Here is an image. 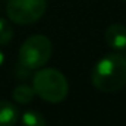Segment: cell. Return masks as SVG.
<instances>
[{
    "instance_id": "6da1fadb",
    "label": "cell",
    "mask_w": 126,
    "mask_h": 126,
    "mask_svg": "<svg viewBox=\"0 0 126 126\" xmlns=\"http://www.w3.org/2000/svg\"><path fill=\"white\" fill-rule=\"evenodd\" d=\"M91 81L103 93H116L126 85V57L111 53L101 57L91 70Z\"/></svg>"
},
{
    "instance_id": "7a4b0ae2",
    "label": "cell",
    "mask_w": 126,
    "mask_h": 126,
    "mask_svg": "<svg viewBox=\"0 0 126 126\" xmlns=\"http://www.w3.org/2000/svg\"><path fill=\"white\" fill-rule=\"evenodd\" d=\"M32 88L35 94L47 103H60L69 93V84L60 70L47 67L34 75Z\"/></svg>"
},
{
    "instance_id": "3957f363",
    "label": "cell",
    "mask_w": 126,
    "mask_h": 126,
    "mask_svg": "<svg viewBox=\"0 0 126 126\" xmlns=\"http://www.w3.org/2000/svg\"><path fill=\"white\" fill-rule=\"evenodd\" d=\"M51 51V41L46 35H31L19 48V64L28 70L40 69L50 60Z\"/></svg>"
},
{
    "instance_id": "277c9868",
    "label": "cell",
    "mask_w": 126,
    "mask_h": 126,
    "mask_svg": "<svg viewBox=\"0 0 126 126\" xmlns=\"http://www.w3.org/2000/svg\"><path fill=\"white\" fill-rule=\"evenodd\" d=\"M46 0H9L6 13L12 22L18 25H30L46 13Z\"/></svg>"
},
{
    "instance_id": "5b68a950",
    "label": "cell",
    "mask_w": 126,
    "mask_h": 126,
    "mask_svg": "<svg viewBox=\"0 0 126 126\" xmlns=\"http://www.w3.org/2000/svg\"><path fill=\"white\" fill-rule=\"evenodd\" d=\"M104 40L113 50H123L126 47V27L111 24L104 32Z\"/></svg>"
},
{
    "instance_id": "8992f818",
    "label": "cell",
    "mask_w": 126,
    "mask_h": 126,
    "mask_svg": "<svg viewBox=\"0 0 126 126\" xmlns=\"http://www.w3.org/2000/svg\"><path fill=\"white\" fill-rule=\"evenodd\" d=\"M19 119L16 106L10 101L0 100V126H15Z\"/></svg>"
},
{
    "instance_id": "52a82bcc",
    "label": "cell",
    "mask_w": 126,
    "mask_h": 126,
    "mask_svg": "<svg viewBox=\"0 0 126 126\" xmlns=\"http://www.w3.org/2000/svg\"><path fill=\"white\" fill-rule=\"evenodd\" d=\"M34 95H35L34 88L30 87V85H25V84L24 85H18L13 90V93H12L13 100L16 103H19V104H28V103H31L32 100H34Z\"/></svg>"
},
{
    "instance_id": "ba28073f",
    "label": "cell",
    "mask_w": 126,
    "mask_h": 126,
    "mask_svg": "<svg viewBox=\"0 0 126 126\" xmlns=\"http://www.w3.org/2000/svg\"><path fill=\"white\" fill-rule=\"evenodd\" d=\"M22 126H46V120L43 114H40L35 110H27L21 117Z\"/></svg>"
},
{
    "instance_id": "9c48e42d",
    "label": "cell",
    "mask_w": 126,
    "mask_h": 126,
    "mask_svg": "<svg viewBox=\"0 0 126 126\" xmlns=\"http://www.w3.org/2000/svg\"><path fill=\"white\" fill-rule=\"evenodd\" d=\"M13 37V30L9 25V22L3 18H0V46L9 44Z\"/></svg>"
},
{
    "instance_id": "30bf717a",
    "label": "cell",
    "mask_w": 126,
    "mask_h": 126,
    "mask_svg": "<svg viewBox=\"0 0 126 126\" xmlns=\"http://www.w3.org/2000/svg\"><path fill=\"white\" fill-rule=\"evenodd\" d=\"M3 62H4V54H3V53L0 51V66L3 64Z\"/></svg>"
},
{
    "instance_id": "8fae6325",
    "label": "cell",
    "mask_w": 126,
    "mask_h": 126,
    "mask_svg": "<svg viewBox=\"0 0 126 126\" xmlns=\"http://www.w3.org/2000/svg\"><path fill=\"white\" fill-rule=\"evenodd\" d=\"M123 1H125V3H126V0H123Z\"/></svg>"
}]
</instances>
